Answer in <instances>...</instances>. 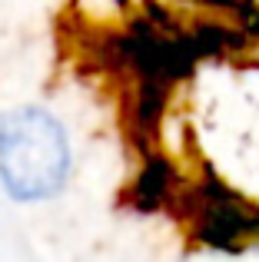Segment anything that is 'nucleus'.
<instances>
[{
    "mask_svg": "<svg viewBox=\"0 0 259 262\" xmlns=\"http://www.w3.org/2000/svg\"><path fill=\"white\" fill-rule=\"evenodd\" d=\"M70 173V143L57 116L17 106L0 116V183L20 203L50 199Z\"/></svg>",
    "mask_w": 259,
    "mask_h": 262,
    "instance_id": "obj_1",
    "label": "nucleus"
}]
</instances>
